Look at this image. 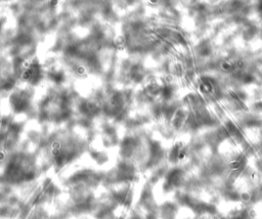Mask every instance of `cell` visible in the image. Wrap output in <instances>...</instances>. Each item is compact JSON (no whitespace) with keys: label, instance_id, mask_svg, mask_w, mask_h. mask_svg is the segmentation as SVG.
I'll list each match as a JSON object with an SVG mask.
<instances>
[{"label":"cell","instance_id":"obj_1","mask_svg":"<svg viewBox=\"0 0 262 219\" xmlns=\"http://www.w3.org/2000/svg\"><path fill=\"white\" fill-rule=\"evenodd\" d=\"M1 123H2V120H1V119H0V124H1Z\"/></svg>","mask_w":262,"mask_h":219}]
</instances>
